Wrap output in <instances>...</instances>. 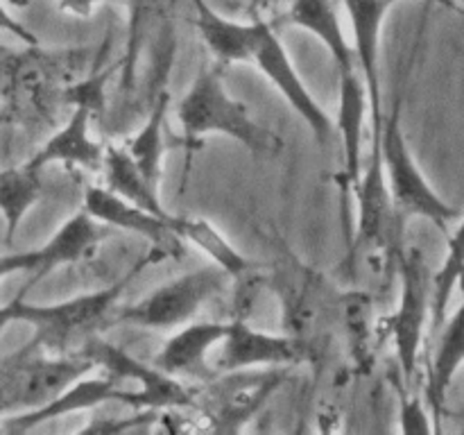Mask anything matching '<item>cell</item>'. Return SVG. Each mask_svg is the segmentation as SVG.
I'll return each instance as SVG.
<instances>
[{"label":"cell","mask_w":464,"mask_h":435,"mask_svg":"<svg viewBox=\"0 0 464 435\" xmlns=\"http://www.w3.org/2000/svg\"><path fill=\"white\" fill-rule=\"evenodd\" d=\"M272 249L275 261L267 267V290L279 302L281 329L299 344L304 362H322L340 320V290L281 238L272 240Z\"/></svg>","instance_id":"cell-1"},{"label":"cell","mask_w":464,"mask_h":435,"mask_svg":"<svg viewBox=\"0 0 464 435\" xmlns=\"http://www.w3.org/2000/svg\"><path fill=\"white\" fill-rule=\"evenodd\" d=\"M222 63H204L188 91L177 102V122L181 127V143L186 148V175L195 150L211 134L229 136L258 157H275L284 150V139L270 127L254 121L249 107L227 91L222 80ZM184 175V184H186Z\"/></svg>","instance_id":"cell-2"},{"label":"cell","mask_w":464,"mask_h":435,"mask_svg":"<svg viewBox=\"0 0 464 435\" xmlns=\"http://www.w3.org/2000/svg\"><path fill=\"white\" fill-rule=\"evenodd\" d=\"M166 261L161 252L150 247L148 254L136 258L134 266L113 281L111 285L93 293L77 295L63 302L27 304L25 297L18 302V322H27L34 326L30 344L44 353H72L89 340L91 335H102L109 326L116 324L118 302L127 285L150 266Z\"/></svg>","instance_id":"cell-3"},{"label":"cell","mask_w":464,"mask_h":435,"mask_svg":"<svg viewBox=\"0 0 464 435\" xmlns=\"http://www.w3.org/2000/svg\"><path fill=\"white\" fill-rule=\"evenodd\" d=\"M95 59L98 50L93 48L44 50L39 44L27 45L25 53L12 57L5 66L12 104L30 118L53 121L50 113L63 107V89L80 80Z\"/></svg>","instance_id":"cell-4"},{"label":"cell","mask_w":464,"mask_h":435,"mask_svg":"<svg viewBox=\"0 0 464 435\" xmlns=\"http://www.w3.org/2000/svg\"><path fill=\"white\" fill-rule=\"evenodd\" d=\"M399 304L397 311L381 317V338L392 343L399 374L406 388L420 372V356L426 331L430 329V302H433V272L424 249L411 245L399 254Z\"/></svg>","instance_id":"cell-5"},{"label":"cell","mask_w":464,"mask_h":435,"mask_svg":"<svg viewBox=\"0 0 464 435\" xmlns=\"http://www.w3.org/2000/svg\"><path fill=\"white\" fill-rule=\"evenodd\" d=\"M293 367L218 372L193 388L195 412L216 433L243 430L290 379Z\"/></svg>","instance_id":"cell-6"},{"label":"cell","mask_w":464,"mask_h":435,"mask_svg":"<svg viewBox=\"0 0 464 435\" xmlns=\"http://www.w3.org/2000/svg\"><path fill=\"white\" fill-rule=\"evenodd\" d=\"M379 152L383 161L385 184L397 211L403 218H424L433 222L442 234H449V225L458 218V208H453L421 172L401 125V98H397L392 111L383 116Z\"/></svg>","instance_id":"cell-7"},{"label":"cell","mask_w":464,"mask_h":435,"mask_svg":"<svg viewBox=\"0 0 464 435\" xmlns=\"http://www.w3.org/2000/svg\"><path fill=\"white\" fill-rule=\"evenodd\" d=\"M229 288V276L218 266L199 267L157 285L139 302L118 308L116 324L136 329L170 331L193 322L211 299L220 297Z\"/></svg>","instance_id":"cell-8"},{"label":"cell","mask_w":464,"mask_h":435,"mask_svg":"<svg viewBox=\"0 0 464 435\" xmlns=\"http://www.w3.org/2000/svg\"><path fill=\"white\" fill-rule=\"evenodd\" d=\"M86 358L95 362V370H102L109 379L122 385V381L136 383L131 411L134 408H154V411H195L193 388L181 383L177 376L166 374L152 362H143L125 349L104 340V335H91L80 349Z\"/></svg>","instance_id":"cell-9"},{"label":"cell","mask_w":464,"mask_h":435,"mask_svg":"<svg viewBox=\"0 0 464 435\" xmlns=\"http://www.w3.org/2000/svg\"><path fill=\"white\" fill-rule=\"evenodd\" d=\"M245 63L256 66L272 82V86L288 100L290 107L306 121L317 143L329 145L335 130L334 121L324 111V107L313 98L308 86L304 84L293 59H290L288 50L281 44L279 34H276L267 18H254V36Z\"/></svg>","instance_id":"cell-10"},{"label":"cell","mask_w":464,"mask_h":435,"mask_svg":"<svg viewBox=\"0 0 464 435\" xmlns=\"http://www.w3.org/2000/svg\"><path fill=\"white\" fill-rule=\"evenodd\" d=\"M93 370L95 362L84 353H44L27 343L21 347V358L14 374L9 412L41 408Z\"/></svg>","instance_id":"cell-11"},{"label":"cell","mask_w":464,"mask_h":435,"mask_svg":"<svg viewBox=\"0 0 464 435\" xmlns=\"http://www.w3.org/2000/svg\"><path fill=\"white\" fill-rule=\"evenodd\" d=\"M82 208L102 225L143 236L150 247L161 252L166 261H181L184 258L186 243L172 229V216H157V213L121 198L113 190H109L107 186L100 184L86 186Z\"/></svg>","instance_id":"cell-12"},{"label":"cell","mask_w":464,"mask_h":435,"mask_svg":"<svg viewBox=\"0 0 464 435\" xmlns=\"http://www.w3.org/2000/svg\"><path fill=\"white\" fill-rule=\"evenodd\" d=\"M347 9L349 23H352V48L356 57V66L365 82L367 98H370V122L372 136L381 134L383 125V98H381V30H383L385 16L399 0H340Z\"/></svg>","instance_id":"cell-13"},{"label":"cell","mask_w":464,"mask_h":435,"mask_svg":"<svg viewBox=\"0 0 464 435\" xmlns=\"http://www.w3.org/2000/svg\"><path fill=\"white\" fill-rule=\"evenodd\" d=\"M216 372L252 370V367H295L304 362L302 349L290 335L254 329L247 320H229L218 343Z\"/></svg>","instance_id":"cell-14"},{"label":"cell","mask_w":464,"mask_h":435,"mask_svg":"<svg viewBox=\"0 0 464 435\" xmlns=\"http://www.w3.org/2000/svg\"><path fill=\"white\" fill-rule=\"evenodd\" d=\"M370 118V98L361 71L338 72V130L343 139L344 175H343V220L347 238L352 236L349 218V193L356 190L362 175V130Z\"/></svg>","instance_id":"cell-15"},{"label":"cell","mask_w":464,"mask_h":435,"mask_svg":"<svg viewBox=\"0 0 464 435\" xmlns=\"http://www.w3.org/2000/svg\"><path fill=\"white\" fill-rule=\"evenodd\" d=\"M131 399H134V390L122 388L121 383L109 379L107 374L102 379H93V376L84 374L75 383L68 385L63 392H59L53 401L44 403L41 408H32V411H21L14 417H5L0 426H3V430H12V433H25V430L44 424V421L72 415V412L95 411V408L107 401H121L131 408Z\"/></svg>","instance_id":"cell-16"},{"label":"cell","mask_w":464,"mask_h":435,"mask_svg":"<svg viewBox=\"0 0 464 435\" xmlns=\"http://www.w3.org/2000/svg\"><path fill=\"white\" fill-rule=\"evenodd\" d=\"M227 331V322H186L154 353L152 365L170 376H188L195 381H208L218 374L211 362V352L218 347Z\"/></svg>","instance_id":"cell-17"},{"label":"cell","mask_w":464,"mask_h":435,"mask_svg":"<svg viewBox=\"0 0 464 435\" xmlns=\"http://www.w3.org/2000/svg\"><path fill=\"white\" fill-rule=\"evenodd\" d=\"M458 290H460V304L451 317H444L442 326L435 334L438 343H435L429 374H426L424 399L429 403L435 430L442 429L447 394L451 390L453 379L464 365V279L458 284Z\"/></svg>","instance_id":"cell-18"},{"label":"cell","mask_w":464,"mask_h":435,"mask_svg":"<svg viewBox=\"0 0 464 435\" xmlns=\"http://www.w3.org/2000/svg\"><path fill=\"white\" fill-rule=\"evenodd\" d=\"M91 122H93V116L89 109L72 107L68 121L32 154L27 163L41 170L50 163H62L66 168L98 172L102 166L104 145L91 139Z\"/></svg>","instance_id":"cell-19"},{"label":"cell","mask_w":464,"mask_h":435,"mask_svg":"<svg viewBox=\"0 0 464 435\" xmlns=\"http://www.w3.org/2000/svg\"><path fill=\"white\" fill-rule=\"evenodd\" d=\"M379 322L374 313V295L362 288H347L340 293L338 324L356 374H370L374 367L376 352L383 344Z\"/></svg>","instance_id":"cell-20"},{"label":"cell","mask_w":464,"mask_h":435,"mask_svg":"<svg viewBox=\"0 0 464 435\" xmlns=\"http://www.w3.org/2000/svg\"><path fill=\"white\" fill-rule=\"evenodd\" d=\"M107 225L93 220L84 208L75 211L39 247L41 263L34 281H41L44 276H48L50 272L57 270V267L93 261L100 243L107 240Z\"/></svg>","instance_id":"cell-21"},{"label":"cell","mask_w":464,"mask_h":435,"mask_svg":"<svg viewBox=\"0 0 464 435\" xmlns=\"http://www.w3.org/2000/svg\"><path fill=\"white\" fill-rule=\"evenodd\" d=\"M288 21L315 34L324 44V48L334 57L335 71L344 72L358 68L353 48L347 41L343 23H340L335 0H290Z\"/></svg>","instance_id":"cell-22"},{"label":"cell","mask_w":464,"mask_h":435,"mask_svg":"<svg viewBox=\"0 0 464 435\" xmlns=\"http://www.w3.org/2000/svg\"><path fill=\"white\" fill-rule=\"evenodd\" d=\"M190 3H193V25L211 53L213 62L222 66L245 63L254 36V18L249 23L229 21L208 7L207 0H190Z\"/></svg>","instance_id":"cell-23"},{"label":"cell","mask_w":464,"mask_h":435,"mask_svg":"<svg viewBox=\"0 0 464 435\" xmlns=\"http://www.w3.org/2000/svg\"><path fill=\"white\" fill-rule=\"evenodd\" d=\"M170 225L186 245H193L195 249L207 254V256L211 258L213 266H218L227 276H229V281L247 275V272H252L254 267L258 266L252 258L243 256V254L231 245V240L227 238L213 222H208L207 218L172 216Z\"/></svg>","instance_id":"cell-24"},{"label":"cell","mask_w":464,"mask_h":435,"mask_svg":"<svg viewBox=\"0 0 464 435\" xmlns=\"http://www.w3.org/2000/svg\"><path fill=\"white\" fill-rule=\"evenodd\" d=\"M100 172H102L104 186H107L109 190H113L116 195L139 204V207L148 208V211L157 213V216H170V213L163 208L161 199H159V188L145 179V175L140 172V168L136 166L134 159L130 157L125 145L104 143Z\"/></svg>","instance_id":"cell-25"},{"label":"cell","mask_w":464,"mask_h":435,"mask_svg":"<svg viewBox=\"0 0 464 435\" xmlns=\"http://www.w3.org/2000/svg\"><path fill=\"white\" fill-rule=\"evenodd\" d=\"M172 93L170 89H161L157 98L150 102V113L145 118L143 127L136 130L130 139L125 140V150L130 157L134 159L136 166L145 175V179L159 188V179H161V166H163V154H166V118L168 109H170Z\"/></svg>","instance_id":"cell-26"},{"label":"cell","mask_w":464,"mask_h":435,"mask_svg":"<svg viewBox=\"0 0 464 435\" xmlns=\"http://www.w3.org/2000/svg\"><path fill=\"white\" fill-rule=\"evenodd\" d=\"M41 168L21 163L0 170V216L5 220V243L12 245L14 234L21 227L23 218L41 199L44 179Z\"/></svg>","instance_id":"cell-27"},{"label":"cell","mask_w":464,"mask_h":435,"mask_svg":"<svg viewBox=\"0 0 464 435\" xmlns=\"http://www.w3.org/2000/svg\"><path fill=\"white\" fill-rule=\"evenodd\" d=\"M464 279V213L456 231L447 234V256L433 275V302H430V334H438L447 317L458 284Z\"/></svg>","instance_id":"cell-28"},{"label":"cell","mask_w":464,"mask_h":435,"mask_svg":"<svg viewBox=\"0 0 464 435\" xmlns=\"http://www.w3.org/2000/svg\"><path fill=\"white\" fill-rule=\"evenodd\" d=\"M175 3L177 0H127L130 25H127V48L121 59V86L125 93H131V89H134L136 68H139L140 50L145 45L150 23L161 16Z\"/></svg>","instance_id":"cell-29"},{"label":"cell","mask_w":464,"mask_h":435,"mask_svg":"<svg viewBox=\"0 0 464 435\" xmlns=\"http://www.w3.org/2000/svg\"><path fill=\"white\" fill-rule=\"evenodd\" d=\"M109 44H111V36L107 34V44H102V48L98 50V59L93 62V66H91L80 80L68 84L62 93L63 107L89 109L93 121L102 116L104 102H107V84L111 82V77L121 71V62L104 68V54H107Z\"/></svg>","instance_id":"cell-30"},{"label":"cell","mask_w":464,"mask_h":435,"mask_svg":"<svg viewBox=\"0 0 464 435\" xmlns=\"http://www.w3.org/2000/svg\"><path fill=\"white\" fill-rule=\"evenodd\" d=\"M399 420L403 433H438L426 399L411 394L406 385H399Z\"/></svg>","instance_id":"cell-31"},{"label":"cell","mask_w":464,"mask_h":435,"mask_svg":"<svg viewBox=\"0 0 464 435\" xmlns=\"http://www.w3.org/2000/svg\"><path fill=\"white\" fill-rule=\"evenodd\" d=\"M39 249H30V252H12L0 254V281L7 279L12 275H32L25 288L36 284V272H39Z\"/></svg>","instance_id":"cell-32"},{"label":"cell","mask_w":464,"mask_h":435,"mask_svg":"<svg viewBox=\"0 0 464 435\" xmlns=\"http://www.w3.org/2000/svg\"><path fill=\"white\" fill-rule=\"evenodd\" d=\"M0 32H7V34L16 36V39L23 41L25 45L39 44V39H36L34 32H32L30 27L23 25L21 21H16V18H14L7 9H5L3 3H0Z\"/></svg>","instance_id":"cell-33"},{"label":"cell","mask_w":464,"mask_h":435,"mask_svg":"<svg viewBox=\"0 0 464 435\" xmlns=\"http://www.w3.org/2000/svg\"><path fill=\"white\" fill-rule=\"evenodd\" d=\"M107 3H116V0H59V9H62L63 14H68V16L89 18L98 5Z\"/></svg>","instance_id":"cell-34"},{"label":"cell","mask_w":464,"mask_h":435,"mask_svg":"<svg viewBox=\"0 0 464 435\" xmlns=\"http://www.w3.org/2000/svg\"><path fill=\"white\" fill-rule=\"evenodd\" d=\"M27 290L23 288L21 293L16 295V297L12 299L9 304H5V306H0V334H3L5 329H7L9 324H14V322H18V302H21L23 297H25Z\"/></svg>","instance_id":"cell-35"},{"label":"cell","mask_w":464,"mask_h":435,"mask_svg":"<svg viewBox=\"0 0 464 435\" xmlns=\"http://www.w3.org/2000/svg\"><path fill=\"white\" fill-rule=\"evenodd\" d=\"M281 3L285 0H247V12L252 14V18H266V14L275 12Z\"/></svg>","instance_id":"cell-36"},{"label":"cell","mask_w":464,"mask_h":435,"mask_svg":"<svg viewBox=\"0 0 464 435\" xmlns=\"http://www.w3.org/2000/svg\"><path fill=\"white\" fill-rule=\"evenodd\" d=\"M426 3L440 5V7H444V9H451V12H456V14H460V16H464V14H462V9H460V5H458L456 0H426Z\"/></svg>","instance_id":"cell-37"},{"label":"cell","mask_w":464,"mask_h":435,"mask_svg":"<svg viewBox=\"0 0 464 435\" xmlns=\"http://www.w3.org/2000/svg\"><path fill=\"white\" fill-rule=\"evenodd\" d=\"M458 5H460V9H462V14H464V0H456Z\"/></svg>","instance_id":"cell-38"},{"label":"cell","mask_w":464,"mask_h":435,"mask_svg":"<svg viewBox=\"0 0 464 435\" xmlns=\"http://www.w3.org/2000/svg\"><path fill=\"white\" fill-rule=\"evenodd\" d=\"M0 430H3V426H0Z\"/></svg>","instance_id":"cell-39"}]
</instances>
